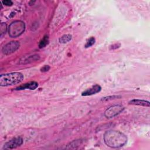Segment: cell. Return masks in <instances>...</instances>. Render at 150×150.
Instances as JSON below:
<instances>
[{
    "label": "cell",
    "instance_id": "2",
    "mask_svg": "<svg viewBox=\"0 0 150 150\" xmlns=\"http://www.w3.org/2000/svg\"><path fill=\"white\" fill-rule=\"evenodd\" d=\"M23 79L22 73L18 72L2 74L0 76L1 86H9L21 83Z\"/></svg>",
    "mask_w": 150,
    "mask_h": 150
},
{
    "label": "cell",
    "instance_id": "1",
    "mask_svg": "<svg viewBox=\"0 0 150 150\" xmlns=\"http://www.w3.org/2000/svg\"><path fill=\"white\" fill-rule=\"evenodd\" d=\"M104 141L108 146L117 148L124 146L127 143V137L120 131L109 130L104 134Z\"/></svg>",
    "mask_w": 150,
    "mask_h": 150
},
{
    "label": "cell",
    "instance_id": "9",
    "mask_svg": "<svg viewBox=\"0 0 150 150\" xmlns=\"http://www.w3.org/2000/svg\"><path fill=\"white\" fill-rule=\"evenodd\" d=\"M129 104L132 105H142L145 107H149L150 104L149 102L148 101L143 100H139V99H134L129 101Z\"/></svg>",
    "mask_w": 150,
    "mask_h": 150
},
{
    "label": "cell",
    "instance_id": "4",
    "mask_svg": "<svg viewBox=\"0 0 150 150\" xmlns=\"http://www.w3.org/2000/svg\"><path fill=\"white\" fill-rule=\"evenodd\" d=\"M124 108L121 105H114L108 108L104 112V115L107 118H112L121 113Z\"/></svg>",
    "mask_w": 150,
    "mask_h": 150
},
{
    "label": "cell",
    "instance_id": "16",
    "mask_svg": "<svg viewBox=\"0 0 150 150\" xmlns=\"http://www.w3.org/2000/svg\"><path fill=\"white\" fill-rule=\"evenodd\" d=\"M49 69H50V67H49L48 65H46V66H43V67L41 69V71L45 72V71H48Z\"/></svg>",
    "mask_w": 150,
    "mask_h": 150
},
{
    "label": "cell",
    "instance_id": "3",
    "mask_svg": "<svg viewBox=\"0 0 150 150\" xmlns=\"http://www.w3.org/2000/svg\"><path fill=\"white\" fill-rule=\"evenodd\" d=\"M25 29V24L21 21H16L12 22L8 28V33L11 38H16L23 33Z\"/></svg>",
    "mask_w": 150,
    "mask_h": 150
},
{
    "label": "cell",
    "instance_id": "11",
    "mask_svg": "<svg viewBox=\"0 0 150 150\" xmlns=\"http://www.w3.org/2000/svg\"><path fill=\"white\" fill-rule=\"evenodd\" d=\"M71 39V35H64L59 39V42L61 43H65L69 42Z\"/></svg>",
    "mask_w": 150,
    "mask_h": 150
},
{
    "label": "cell",
    "instance_id": "5",
    "mask_svg": "<svg viewBox=\"0 0 150 150\" xmlns=\"http://www.w3.org/2000/svg\"><path fill=\"white\" fill-rule=\"evenodd\" d=\"M19 46L20 44L18 41L10 42L2 47V52L5 54H10L17 50L19 49Z\"/></svg>",
    "mask_w": 150,
    "mask_h": 150
},
{
    "label": "cell",
    "instance_id": "14",
    "mask_svg": "<svg viewBox=\"0 0 150 150\" xmlns=\"http://www.w3.org/2000/svg\"><path fill=\"white\" fill-rule=\"evenodd\" d=\"M120 97V96H108V97H105L104 98H102L101 101H107V100H112V99H115L117 98Z\"/></svg>",
    "mask_w": 150,
    "mask_h": 150
},
{
    "label": "cell",
    "instance_id": "15",
    "mask_svg": "<svg viewBox=\"0 0 150 150\" xmlns=\"http://www.w3.org/2000/svg\"><path fill=\"white\" fill-rule=\"evenodd\" d=\"M2 3L4 5H5L6 6H11L13 4V2L10 0H5L2 1Z\"/></svg>",
    "mask_w": 150,
    "mask_h": 150
},
{
    "label": "cell",
    "instance_id": "7",
    "mask_svg": "<svg viewBox=\"0 0 150 150\" xmlns=\"http://www.w3.org/2000/svg\"><path fill=\"white\" fill-rule=\"evenodd\" d=\"M101 90V87L98 85V84H96L93 86H92L90 88H88L87 90H86V91H83L81 94L82 96H91L93 94H95L98 92H100Z\"/></svg>",
    "mask_w": 150,
    "mask_h": 150
},
{
    "label": "cell",
    "instance_id": "8",
    "mask_svg": "<svg viewBox=\"0 0 150 150\" xmlns=\"http://www.w3.org/2000/svg\"><path fill=\"white\" fill-rule=\"evenodd\" d=\"M38 86V83L36 81H30L27 83H25L22 86H20L15 88L16 90H21L24 89H29V90H35Z\"/></svg>",
    "mask_w": 150,
    "mask_h": 150
},
{
    "label": "cell",
    "instance_id": "6",
    "mask_svg": "<svg viewBox=\"0 0 150 150\" xmlns=\"http://www.w3.org/2000/svg\"><path fill=\"white\" fill-rule=\"evenodd\" d=\"M22 143H23L22 138L21 137H16V138H13L12 139L5 143L3 149H13L21 145Z\"/></svg>",
    "mask_w": 150,
    "mask_h": 150
},
{
    "label": "cell",
    "instance_id": "10",
    "mask_svg": "<svg viewBox=\"0 0 150 150\" xmlns=\"http://www.w3.org/2000/svg\"><path fill=\"white\" fill-rule=\"evenodd\" d=\"M49 43V38L48 36L45 35L43 39L40 41L39 44V48H43L45 47Z\"/></svg>",
    "mask_w": 150,
    "mask_h": 150
},
{
    "label": "cell",
    "instance_id": "13",
    "mask_svg": "<svg viewBox=\"0 0 150 150\" xmlns=\"http://www.w3.org/2000/svg\"><path fill=\"white\" fill-rule=\"evenodd\" d=\"M94 43H95V39H94V38L91 37V38L87 40V43H86L85 46H86V47H89L91 46L92 45H93L94 44Z\"/></svg>",
    "mask_w": 150,
    "mask_h": 150
},
{
    "label": "cell",
    "instance_id": "12",
    "mask_svg": "<svg viewBox=\"0 0 150 150\" xmlns=\"http://www.w3.org/2000/svg\"><path fill=\"white\" fill-rule=\"evenodd\" d=\"M7 31V25L5 23H1L0 26V32H1V36H2L4 35L6 33Z\"/></svg>",
    "mask_w": 150,
    "mask_h": 150
}]
</instances>
